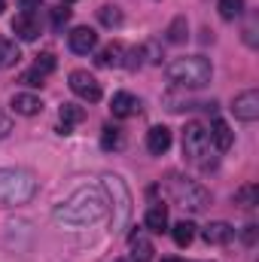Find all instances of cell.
<instances>
[{"mask_svg":"<svg viewBox=\"0 0 259 262\" xmlns=\"http://www.w3.org/2000/svg\"><path fill=\"white\" fill-rule=\"evenodd\" d=\"M107 210H110V198L101 186H82L52 210V220L64 229H82L104 220Z\"/></svg>","mask_w":259,"mask_h":262,"instance_id":"1","label":"cell"},{"mask_svg":"<svg viewBox=\"0 0 259 262\" xmlns=\"http://www.w3.org/2000/svg\"><path fill=\"white\" fill-rule=\"evenodd\" d=\"M40 180L28 168H0V207H18L37 195Z\"/></svg>","mask_w":259,"mask_h":262,"instance_id":"2","label":"cell"},{"mask_svg":"<svg viewBox=\"0 0 259 262\" xmlns=\"http://www.w3.org/2000/svg\"><path fill=\"white\" fill-rule=\"evenodd\" d=\"M213 76V64L204 55H183L168 64V79L183 89H204Z\"/></svg>","mask_w":259,"mask_h":262,"instance_id":"3","label":"cell"},{"mask_svg":"<svg viewBox=\"0 0 259 262\" xmlns=\"http://www.w3.org/2000/svg\"><path fill=\"white\" fill-rule=\"evenodd\" d=\"M168 189H171V198H174L183 210H189V213H204V210L210 207V201H213L210 192H207L201 183L183 180V177H171Z\"/></svg>","mask_w":259,"mask_h":262,"instance_id":"4","label":"cell"},{"mask_svg":"<svg viewBox=\"0 0 259 262\" xmlns=\"http://www.w3.org/2000/svg\"><path fill=\"white\" fill-rule=\"evenodd\" d=\"M207 149H210V134H207V128L201 122H186V128H183V156L189 162L204 168Z\"/></svg>","mask_w":259,"mask_h":262,"instance_id":"5","label":"cell"},{"mask_svg":"<svg viewBox=\"0 0 259 262\" xmlns=\"http://www.w3.org/2000/svg\"><path fill=\"white\" fill-rule=\"evenodd\" d=\"M104 186L110 189V195H116V198H113V204H116L113 229H122V226L128 223V216H131V195H128V189H125V183H122L119 177H113V174H107V177H104Z\"/></svg>","mask_w":259,"mask_h":262,"instance_id":"6","label":"cell"},{"mask_svg":"<svg viewBox=\"0 0 259 262\" xmlns=\"http://www.w3.org/2000/svg\"><path fill=\"white\" fill-rule=\"evenodd\" d=\"M67 85H70V92L76 95V98H82V101H89V104H98L101 101V82L89 73V70H70V76H67Z\"/></svg>","mask_w":259,"mask_h":262,"instance_id":"7","label":"cell"},{"mask_svg":"<svg viewBox=\"0 0 259 262\" xmlns=\"http://www.w3.org/2000/svg\"><path fill=\"white\" fill-rule=\"evenodd\" d=\"M232 113H235V119H241V122H256L259 119V92L256 89H247V92L235 95Z\"/></svg>","mask_w":259,"mask_h":262,"instance_id":"8","label":"cell"},{"mask_svg":"<svg viewBox=\"0 0 259 262\" xmlns=\"http://www.w3.org/2000/svg\"><path fill=\"white\" fill-rule=\"evenodd\" d=\"M67 46H70V52H76V55H89V52L98 46V34H95L89 25H79V28H73V31L67 34Z\"/></svg>","mask_w":259,"mask_h":262,"instance_id":"9","label":"cell"},{"mask_svg":"<svg viewBox=\"0 0 259 262\" xmlns=\"http://www.w3.org/2000/svg\"><path fill=\"white\" fill-rule=\"evenodd\" d=\"M12 31H15V37H18V40L34 43V40L40 37V18H37L34 12H21V15H15V18H12Z\"/></svg>","mask_w":259,"mask_h":262,"instance_id":"10","label":"cell"},{"mask_svg":"<svg viewBox=\"0 0 259 262\" xmlns=\"http://www.w3.org/2000/svg\"><path fill=\"white\" fill-rule=\"evenodd\" d=\"M128 250H131V262H153V253H156L153 241H149L140 229H137V232H131Z\"/></svg>","mask_w":259,"mask_h":262,"instance_id":"11","label":"cell"},{"mask_svg":"<svg viewBox=\"0 0 259 262\" xmlns=\"http://www.w3.org/2000/svg\"><path fill=\"white\" fill-rule=\"evenodd\" d=\"M201 238H204L207 244H229V241L235 238V226H229V223H223V220L207 223V226L201 229Z\"/></svg>","mask_w":259,"mask_h":262,"instance_id":"12","label":"cell"},{"mask_svg":"<svg viewBox=\"0 0 259 262\" xmlns=\"http://www.w3.org/2000/svg\"><path fill=\"white\" fill-rule=\"evenodd\" d=\"M171 131L165 128V125H153V128L146 131V149L153 152V156H165L168 149H171Z\"/></svg>","mask_w":259,"mask_h":262,"instance_id":"13","label":"cell"},{"mask_svg":"<svg viewBox=\"0 0 259 262\" xmlns=\"http://www.w3.org/2000/svg\"><path fill=\"white\" fill-rule=\"evenodd\" d=\"M210 143L220 149V152H229L232 149V143H235V131L229 128V122L226 119H213V125H210Z\"/></svg>","mask_w":259,"mask_h":262,"instance_id":"14","label":"cell"},{"mask_svg":"<svg viewBox=\"0 0 259 262\" xmlns=\"http://www.w3.org/2000/svg\"><path fill=\"white\" fill-rule=\"evenodd\" d=\"M110 110H113L116 119H128V116H134V113L140 110V101H137L131 92H116L113 101H110Z\"/></svg>","mask_w":259,"mask_h":262,"instance_id":"15","label":"cell"},{"mask_svg":"<svg viewBox=\"0 0 259 262\" xmlns=\"http://www.w3.org/2000/svg\"><path fill=\"white\" fill-rule=\"evenodd\" d=\"M12 110L18 116H37V113H43V101H40V95L18 92V95H12Z\"/></svg>","mask_w":259,"mask_h":262,"instance_id":"16","label":"cell"},{"mask_svg":"<svg viewBox=\"0 0 259 262\" xmlns=\"http://www.w3.org/2000/svg\"><path fill=\"white\" fill-rule=\"evenodd\" d=\"M143 229L146 232H156V235L168 232V207L165 204H153L146 210V216H143Z\"/></svg>","mask_w":259,"mask_h":262,"instance_id":"17","label":"cell"},{"mask_svg":"<svg viewBox=\"0 0 259 262\" xmlns=\"http://www.w3.org/2000/svg\"><path fill=\"white\" fill-rule=\"evenodd\" d=\"M18 58H21L18 43H15V40H9V37H0V70L15 67V64H18Z\"/></svg>","mask_w":259,"mask_h":262,"instance_id":"18","label":"cell"},{"mask_svg":"<svg viewBox=\"0 0 259 262\" xmlns=\"http://www.w3.org/2000/svg\"><path fill=\"white\" fill-rule=\"evenodd\" d=\"M122 58H125V46L122 43H110V46L101 49L98 64L101 67H122Z\"/></svg>","mask_w":259,"mask_h":262,"instance_id":"19","label":"cell"},{"mask_svg":"<svg viewBox=\"0 0 259 262\" xmlns=\"http://www.w3.org/2000/svg\"><path fill=\"white\" fill-rule=\"evenodd\" d=\"M235 204L244 207V210L256 207L259 204V186L256 183H244V186H238V189H235Z\"/></svg>","mask_w":259,"mask_h":262,"instance_id":"20","label":"cell"},{"mask_svg":"<svg viewBox=\"0 0 259 262\" xmlns=\"http://www.w3.org/2000/svg\"><path fill=\"white\" fill-rule=\"evenodd\" d=\"M171 238H174V244L177 247H189L195 238V226L189 223V220H180V223H174L171 226Z\"/></svg>","mask_w":259,"mask_h":262,"instance_id":"21","label":"cell"},{"mask_svg":"<svg viewBox=\"0 0 259 262\" xmlns=\"http://www.w3.org/2000/svg\"><path fill=\"white\" fill-rule=\"evenodd\" d=\"M98 21H101L104 28H119V25H122V9L113 6V3H104V6L98 9Z\"/></svg>","mask_w":259,"mask_h":262,"instance_id":"22","label":"cell"},{"mask_svg":"<svg viewBox=\"0 0 259 262\" xmlns=\"http://www.w3.org/2000/svg\"><path fill=\"white\" fill-rule=\"evenodd\" d=\"M168 43H183L186 37H189V21H186V15H177L171 25H168Z\"/></svg>","mask_w":259,"mask_h":262,"instance_id":"23","label":"cell"},{"mask_svg":"<svg viewBox=\"0 0 259 262\" xmlns=\"http://www.w3.org/2000/svg\"><path fill=\"white\" fill-rule=\"evenodd\" d=\"M217 12L223 21H235L244 12V0H217Z\"/></svg>","mask_w":259,"mask_h":262,"instance_id":"24","label":"cell"},{"mask_svg":"<svg viewBox=\"0 0 259 262\" xmlns=\"http://www.w3.org/2000/svg\"><path fill=\"white\" fill-rule=\"evenodd\" d=\"M61 125H67V128H73V125H79L82 119H85V110L79 107V104H61Z\"/></svg>","mask_w":259,"mask_h":262,"instance_id":"25","label":"cell"},{"mask_svg":"<svg viewBox=\"0 0 259 262\" xmlns=\"http://www.w3.org/2000/svg\"><path fill=\"white\" fill-rule=\"evenodd\" d=\"M101 146L110 152V149H119L122 146V131L113 128V125H107V128L101 131Z\"/></svg>","mask_w":259,"mask_h":262,"instance_id":"26","label":"cell"},{"mask_svg":"<svg viewBox=\"0 0 259 262\" xmlns=\"http://www.w3.org/2000/svg\"><path fill=\"white\" fill-rule=\"evenodd\" d=\"M55 67H58V58H55L52 52H43V55H37V61H34V70L43 73V76L55 73Z\"/></svg>","mask_w":259,"mask_h":262,"instance_id":"27","label":"cell"},{"mask_svg":"<svg viewBox=\"0 0 259 262\" xmlns=\"http://www.w3.org/2000/svg\"><path fill=\"white\" fill-rule=\"evenodd\" d=\"M140 64H143V52H140V49H125L122 67H128V70H137Z\"/></svg>","mask_w":259,"mask_h":262,"instance_id":"28","label":"cell"},{"mask_svg":"<svg viewBox=\"0 0 259 262\" xmlns=\"http://www.w3.org/2000/svg\"><path fill=\"white\" fill-rule=\"evenodd\" d=\"M67 21H70V9L67 6H55L52 9V28L58 31V28H64Z\"/></svg>","mask_w":259,"mask_h":262,"instance_id":"29","label":"cell"},{"mask_svg":"<svg viewBox=\"0 0 259 262\" xmlns=\"http://www.w3.org/2000/svg\"><path fill=\"white\" fill-rule=\"evenodd\" d=\"M143 55H146V61H153V64H159L162 61V52H159V43H146L143 49H140Z\"/></svg>","mask_w":259,"mask_h":262,"instance_id":"30","label":"cell"},{"mask_svg":"<svg viewBox=\"0 0 259 262\" xmlns=\"http://www.w3.org/2000/svg\"><path fill=\"white\" fill-rule=\"evenodd\" d=\"M256 232H259V226H256V223H247V226H244L241 238H244V244H247V247H253V244H256Z\"/></svg>","mask_w":259,"mask_h":262,"instance_id":"31","label":"cell"},{"mask_svg":"<svg viewBox=\"0 0 259 262\" xmlns=\"http://www.w3.org/2000/svg\"><path fill=\"white\" fill-rule=\"evenodd\" d=\"M43 79H46V76H43V73H37L34 67H31L28 73H21V82H25V85H43Z\"/></svg>","mask_w":259,"mask_h":262,"instance_id":"32","label":"cell"},{"mask_svg":"<svg viewBox=\"0 0 259 262\" xmlns=\"http://www.w3.org/2000/svg\"><path fill=\"white\" fill-rule=\"evenodd\" d=\"M9 131H12V122H9V116H3V113H0V137H6Z\"/></svg>","mask_w":259,"mask_h":262,"instance_id":"33","label":"cell"},{"mask_svg":"<svg viewBox=\"0 0 259 262\" xmlns=\"http://www.w3.org/2000/svg\"><path fill=\"white\" fill-rule=\"evenodd\" d=\"M18 3H21V9H25V12H34V9H40V3H43V0H18Z\"/></svg>","mask_w":259,"mask_h":262,"instance_id":"34","label":"cell"},{"mask_svg":"<svg viewBox=\"0 0 259 262\" xmlns=\"http://www.w3.org/2000/svg\"><path fill=\"white\" fill-rule=\"evenodd\" d=\"M3 9H6V0H0V15H3Z\"/></svg>","mask_w":259,"mask_h":262,"instance_id":"35","label":"cell"},{"mask_svg":"<svg viewBox=\"0 0 259 262\" xmlns=\"http://www.w3.org/2000/svg\"><path fill=\"white\" fill-rule=\"evenodd\" d=\"M171 262H180V259H171Z\"/></svg>","mask_w":259,"mask_h":262,"instance_id":"36","label":"cell"},{"mask_svg":"<svg viewBox=\"0 0 259 262\" xmlns=\"http://www.w3.org/2000/svg\"><path fill=\"white\" fill-rule=\"evenodd\" d=\"M67 3H73V0H67Z\"/></svg>","mask_w":259,"mask_h":262,"instance_id":"37","label":"cell"}]
</instances>
